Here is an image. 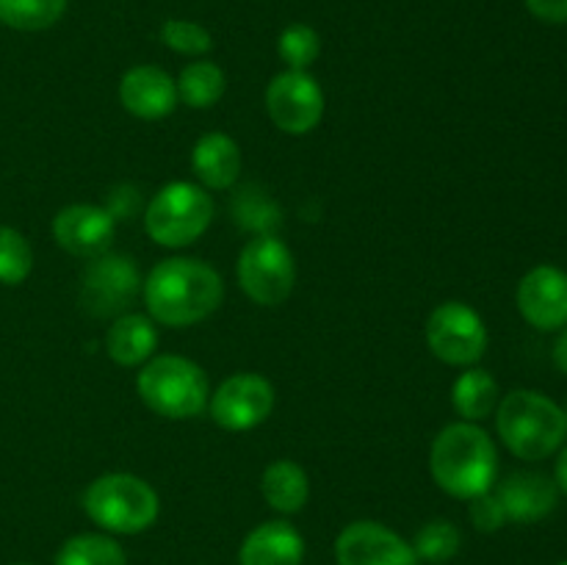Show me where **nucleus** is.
<instances>
[{"label":"nucleus","mask_w":567,"mask_h":565,"mask_svg":"<svg viewBox=\"0 0 567 565\" xmlns=\"http://www.w3.org/2000/svg\"><path fill=\"white\" fill-rule=\"evenodd\" d=\"M50 230H53L55 244L64 253L92 260L97 255L109 253L111 244H114L116 219L103 205L72 203L53 216Z\"/></svg>","instance_id":"nucleus-13"},{"label":"nucleus","mask_w":567,"mask_h":565,"mask_svg":"<svg viewBox=\"0 0 567 565\" xmlns=\"http://www.w3.org/2000/svg\"><path fill=\"white\" fill-rule=\"evenodd\" d=\"M120 103L138 120H164L177 109V83L155 64H136L120 78Z\"/></svg>","instance_id":"nucleus-15"},{"label":"nucleus","mask_w":567,"mask_h":565,"mask_svg":"<svg viewBox=\"0 0 567 565\" xmlns=\"http://www.w3.org/2000/svg\"><path fill=\"white\" fill-rule=\"evenodd\" d=\"M138 399L169 421L197 419L208 410L210 382L203 366L183 355H153L136 377Z\"/></svg>","instance_id":"nucleus-4"},{"label":"nucleus","mask_w":567,"mask_h":565,"mask_svg":"<svg viewBox=\"0 0 567 565\" xmlns=\"http://www.w3.org/2000/svg\"><path fill=\"white\" fill-rule=\"evenodd\" d=\"M66 0H0V22L14 31H48L64 17Z\"/></svg>","instance_id":"nucleus-24"},{"label":"nucleus","mask_w":567,"mask_h":565,"mask_svg":"<svg viewBox=\"0 0 567 565\" xmlns=\"http://www.w3.org/2000/svg\"><path fill=\"white\" fill-rule=\"evenodd\" d=\"M192 170L197 175L199 186L210 192H225L236 186L241 175V150L236 138L221 131H210L197 138L192 150Z\"/></svg>","instance_id":"nucleus-18"},{"label":"nucleus","mask_w":567,"mask_h":565,"mask_svg":"<svg viewBox=\"0 0 567 565\" xmlns=\"http://www.w3.org/2000/svg\"><path fill=\"white\" fill-rule=\"evenodd\" d=\"M83 513L111 535H138L158 521L161 499L147 480L127 471H111L89 482Z\"/></svg>","instance_id":"nucleus-5"},{"label":"nucleus","mask_w":567,"mask_h":565,"mask_svg":"<svg viewBox=\"0 0 567 565\" xmlns=\"http://www.w3.org/2000/svg\"><path fill=\"white\" fill-rule=\"evenodd\" d=\"M554 360H557L559 371L567 377V327L563 330V336L557 338V343H554Z\"/></svg>","instance_id":"nucleus-32"},{"label":"nucleus","mask_w":567,"mask_h":565,"mask_svg":"<svg viewBox=\"0 0 567 565\" xmlns=\"http://www.w3.org/2000/svg\"><path fill=\"white\" fill-rule=\"evenodd\" d=\"M430 474L443 493L471 502L496 485V443L474 421L446 424L430 446Z\"/></svg>","instance_id":"nucleus-2"},{"label":"nucleus","mask_w":567,"mask_h":565,"mask_svg":"<svg viewBox=\"0 0 567 565\" xmlns=\"http://www.w3.org/2000/svg\"><path fill=\"white\" fill-rule=\"evenodd\" d=\"M565 415H567V410H565Z\"/></svg>","instance_id":"nucleus-35"},{"label":"nucleus","mask_w":567,"mask_h":565,"mask_svg":"<svg viewBox=\"0 0 567 565\" xmlns=\"http://www.w3.org/2000/svg\"><path fill=\"white\" fill-rule=\"evenodd\" d=\"M144 277L131 255L103 253L86 264L78 288V302L94 319H116L127 314L136 297L142 294Z\"/></svg>","instance_id":"nucleus-8"},{"label":"nucleus","mask_w":567,"mask_h":565,"mask_svg":"<svg viewBox=\"0 0 567 565\" xmlns=\"http://www.w3.org/2000/svg\"><path fill=\"white\" fill-rule=\"evenodd\" d=\"M305 541L288 521H266L244 537L238 565H302Z\"/></svg>","instance_id":"nucleus-17"},{"label":"nucleus","mask_w":567,"mask_h":565,"mask_svg":"<svg viewBox=\"0 0 567 565\" xmlns=\"http://www.w3.org/2000/svg\"><path fill=\"white\" fill-rule=\"evenodd\" d=\"M338 565H419L413 546L380 521H352L336 537Z\"/></svg>","instance_id":"nucleus-12"},{"label":"nucleus","mask_w":567,"mask_h":565,"mask_svg":"<svg viewBox=\"0 0 567 565\" xmlns=\"http://www.w3.org/2000/svg\"><path fill=\"white\" fill-rule=\"evenodd\" d=\"M33 269V249L17 227L0 225V286H20Z\"/></svg>","instance_id":"nucleus-26"},{"label":"nucleus","mask_w":567,"mask_h":565,"mask_svg":"<svg viewBox=\"0 0 567 565\" xmlns=\"http://www.w3.org/2000/svg\"><path fill=\"white\" fill-rule=\"evenodd\" d=\"M468 515H471V524H474L480 532H498L504 524H507V513H504L502 502H498V496L493 491L471 499Z\"/></svg>","instance_id":"nucleus-29"},{"label":"nucleus","mask_w":567,"mask_h":565,"mask_svg":"<svg viewBox=\"0 0 567 565\" xmlns=\"http://www.w3.org/2000/svg\"><path fill=\"white\" fill-rule=\"evenodd\" d=\"M147 316L164 327H192L219 310L225 280L210 264L197 258H166L142 282Z\"/></svg>","instance_id":"nucleus-1"},{"label":"nucleus","mask_w":567,"mask_h":565,"mask_svg":"<svg viewBox=\"0 0 567 565\" xmlns=\"http://www.w3.org/2000/svg\"><path fill=\"white\" fill-rule=\"evenodd\" d=\"M554 482H557L559 491L567 496V446L559 452V460H557V469H554Z\"/></svg>","instance_id":"nucleus-31"},{"label":"nucleus","mask_w":567,"mask_h":565,"mask_svg":"<svg viewBox=\"0 0 567 565\" xmlns=\"http://www.w3.org/2000/svg\"><path fill=\"white\" fill-rule=\"evenodd\" d=\"M557 565H567V559H565V563H557Z\"/></svg>","instance_id":"nucleus-34"},{"label":"nucleus","mask_w":567,"mask_h":565,"mask_svg":"<svg viewBox=\"0 0 567 565\" xmlns=\"http://www.w3.org/2000/svg\"><path fill=\"white\" fill-rule=\"evenodd\" d=\"M277 55L286 61L288 70H308L321 55L319 31L305 22H293L277 37Z\"/></svg>","instance_id":"nucleus-27"},{"label":"nucleus","mask_w":567,"mask_h":565,"mask_svg":"<svg viewBox=\"0 0 567 565\" xmlns=\"http://www.w3.org/2000/svg\"><path fill=\"white\" fill-rule=\"evenodd\" d=\"M526 9L543 22L563 25L567 22V0H526Z\"/></svg>","instance_id":"nucleus-30"},{"label":"nucleus","mask_w":567,"mask_h":565,"mask_svg":"<svg viewBox=\"0 0 567 565\" xmlns=\"http://www.w3.org/2000/svg\"><path fill=\"white\" fill-rule=\"evenodd\" d=\"M520 316L543 332L567 327V271L559 266H535L526 271L515 291Z\"/></svg>","instance_id":"nucleus-14"},{"label":"nucleus","mask_w":567,"mask_h":565,"mask_svg":"<svg viewBox=\"0 0 567 565\" xmlns=\"http://www.w3.org/2000/svg\"><path fill=\"white\" fill-rule=\"evenodd\" d=\"M214 222V197L192 181H172L144 208V230L158 247L181 249L205 236Z\"/></svg>","instance_id":"nucleus-6"},{"label":"nucleus","mask_w":567,"mask_h":565,"mask_svg":"<svg viewBox=\"0 0 567 565\" xmlns=\"http://www.w3.org/2000/svg\"><path fill=\"white\" fill-rule=\"evenodd\" d=\"M452 408L463 421H485L498 408V382L491 371L468 366L452 386Z\"/></svg>","instance_id":"nucleus-21"},{"label":"nucleus","mask_w":567,"mask_h":565,"mask_svg":"<svg viewBox=\"0 0 567 565\" xmlns=\"http://www.w3.org/2000/svg\"><path fill=\"white\" fill-rule=\"evenodd\" d=\"M502 502L507 521L515 524H535L546 515L554 513L559 499V487L551 476L540 474V471H515L507 480L498 482L493 491Z\"/></svg>","instance_id":"nucleus-16"},{"label":"nucleus","mask_w":567,"mask_h":565,"mask_svg":"<svg viewBox=\"0 0 567 565\" xmlns=\"http://www.w3.org/2000/svg\"><path fill=\"white\" fill-rule=\"evenodd\" d=\"M275 410V386L264 374L238 371L210 391L208 413L221 430L247 432L264 424Z\"/></svg>","instance_id":"nucleus-11"},{"label":"nucleus","mask_w":567,"mask_h":565,"mask_svg":"<svg viewBox=\"0 0 567 565\" xmlns=\"http://www.w3.org/2000/svg\"><path fill=\"white\" fill-rule=\"evenodd\" d=\"M241 291L264 308L286 302L297 282V260L288 244L275 233H258L241 247L236 264Z\"/></svg>","instance_id":"nucleus-7"},{"label":"nucleus","mask_w":567,"mask_h":565,"mask_svg":"<svg viewBox=\"0 0 567 565\" xmlns=\"http://www.w3.org/2000/svg\"><path fill=\"white\" fill-rule=\"evenodd\" d=\"M260 496L275 513L293 515L305 510L310 499L308 471L297 460H271L260 476Z\"/></svg>","instance_id":"nucleus-20"},{"label":"nucleus","mask_w":567,"mask_h":565,"mask_svg":"<svg viewBox=\"0 0 567 565\" xmlns=\"http://www.w3.org/2000/svg\"><path fill=\"white\" fill-rule=\"evenodd\" d=\"M410 546H413L419 563L424 559V563L441 565L460 552V546H463V535H460V530L452 524V521L435 518V521H426V524L415 532Z\"/></svg>","instance_id":"nucleus-25"},{"label":"nucleus","mask_w":567,"mask_h":565,"mask_svg":"<svg viewBox=\"0 0 567 565\" xmlns=\"http://www.w3.org/2000/svg\"><path fill=\"white\" fill-rule=\"evenodd\" d=\"M161 42L175 53L192 55V59H199L214 48V37L208 28L194 20H166L161 25Z\"/></svg>","instance_id":"nucleus-28"},{"label":"nucleus","mask_w":567,"mask_h":565,"mask_svg":"<svg viewBox=\"0 0 567 565\" xmlns=\"http://www.w3.org/2000/svg\"><path fill=\"white\" fill-rule=\"evenodd\" d=\"M53 565H125V552L105 532H83L61 543Z\"/></svg>","instance_id":"nucleus-23"},{"label":"nucleus","mask_w":567,"mask_h":565,"mask_svg":"<svg viewBox=\"0 0 567 565\" xmlns=\"http://www.w3.org/2000/svg\"><path fill=\"white\" fill-rule=\"evenodd\" d=\"M158 347V330L147 314H122L105 332V355L122 369L144 366Z\"/></svg>","instance_id":"nucleus-19"},{"label":"nucleus","mask_w":567,"mask_h":565,"mask_svg":"<svg viewBox=\"0 0 567 565\" xmlns=\"http://www.w3.org/2000/svg\"><path fill=\"white\" fill-rule=\"evenodd\" d=\"M14 565H31V563H14Z\"/></svg>","instance_id":"nucleus-33"},{"label":"nucleus","mask_w":567,"mask_h":565,"mask_svg":"<svg viewBox=\"0 0 567 565\" xmlns=\"http://www.w3.org/2000/svg\"><path fill=\"white\" fill-rule=\"evenodd\" d=\"M496 432L518 460H546L567 438V415L546 393L518 388L498 399Z\"/></svg>","instance_id":"nucleus-3"},{"label":"nucleus","mask_w":567,"mask_h":565,"mask_svg":"<svg viewBox=\"0 0 567 565\" xmlns=\"http://www.w3.org/2000/svg\"><path fill=\"white\" fill-rule=\"evenodd\" d=\"M426 347L446 366H476L487 352L485 319L468 302H441L426 319Z\"/></svg>","instance_id":"nucleus-9"},{"label":"nucleus","mask_w":567,"mask_h":565,"mask_svg":"<svg viewBox=\"0 0 567 565\" xmlns=\"http://www.w3.org/2000/svg\"><path fill=\"white\" fill-rule=\"evenodd\" d=\"M324 89L308 70H282L266 86V111L288 136H305L324 120Z\"/></svg>","instance_id":"nucleus-10"},{"label":"nucleus","mask_w":567,"mask_h":565,"mask_svg":"<svg viewBox=\"0 0 567 565\" xmlns=\"http://www.w3.org/2000/svg\"><path fill=\"white\" fill-rule=\"evenodd\" d=\"M175 83H177V100H181L183 105H188V109H199V111L219 103L221 94H225L227 89L225 70H221L216 61H208V59L192 61V64L183 66V72L175 78Z\"/></svg>","instance_id":"nucleus-22"}]
</instances>
